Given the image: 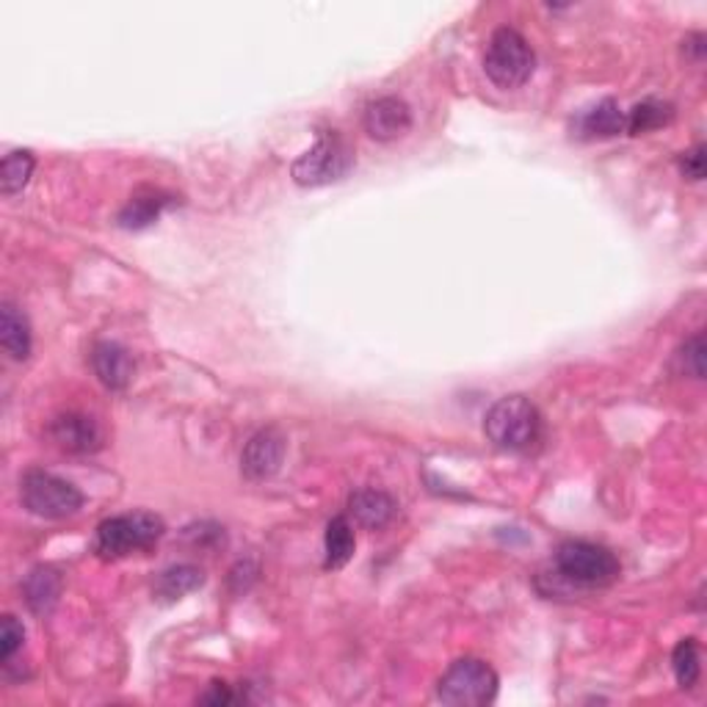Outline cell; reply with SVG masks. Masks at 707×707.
<instances>
[{"label": "cell", "instance_id": "obj_1", "mask_svg": "<svg viewBox=\"0 0 707 707\" xmlns=\"http://www.w3.org/2000/svg\"><path fill=\"white\" fill-rule=\"evenodd\" d=\"M483 431L495 448L525 454L537 448V442L542 440V415L525 395H506L487 412Z\"/></svg>", "mask_w": 707, "mask_h": 707}, {"label": "cell", "instance_id": "obj_2", "mask_svg": "<svg viewBox=\"0 0 707 707\" xmlns=\"http://www.w3.org/2000/svg\"><path fill=\"white\" fill-rule=\"evenodd\" d=\"M555 570L566 584L584 586V589H602L619 578L622 566L608 548L578 539V542L559 544Z\"/></svg>", "mask_w": 707, "mask_h": 707}, {"label": "cell", "instance_id": "obj_3", "mask_svg": "<svg viewBox=\"0 0 707 707\" xmlns=\"http://www.w3.org/2000/svg\"><path fill=\"white\" fill-rule=\"evenodd\" d=\"M483 70L495 86L519 88L537 70V56L519 31L498 28L483 53Z\"/></svg>", "mask_w": 707, "mask_h": 707}, {"label": "cell", "instance_id": "obj_4", "mask_svg": "<svg viewBox=\"0 0 707 707\" xmlns=\"http://www.w3.org/2000/svg\"><path fill=\"white\" fill-rule=\"evenodd\" d=\"M354 169V149L337 130L321 133L315 147L307 149L293 164L290 175L304 189H319V185L340 183L343 177Z\"/></svg>", "mask_w": 707, "mask_h": 707}, {"label": "cell", "instance_id": "obj_5", "mask_svg": "<svg viewBox=\"0 0 707 707\" xmlns=\"http://www.w3.org/2000/svg\"><path fill=\"white\" fill-rule=\"evenodd\" d=\"M164 519L153 512H133L100 523L95 550L103 559H124L130 553L147 550L164 537Z\"/></svg>", "mask_w": 707, "mask_h": 707}, {"label": "cell", "instance_id": "obj_6", "mask_svg": "<svg viewBox=\"0 0 707 707\" xmlns=\"http://www.w3.org/2000/svg\"><path fill=\"white\" fill-rule=\"evenodd\" d=\"M436 696L454 707H481L495 702L498 674L487 660L462 658L454 660L448 672L436 683Z\"/></svg>", "mask_w": 707, "mask_h": 707}, {"label": "cell", "instance_id": "obj_7", "mask_svg": "<svg viewBox=\"0 0 707 707\" xmlns=\"http://www.w3.org/2000/svg\"><path fill=\"white\" fill-rule=\"evenodd\" d=\"M20 495H23L25 508L31 514L45 519L72 517L83 506V495L75 483L45 470L25 472L23 483H20Z\"/></svg>", "mask_w": 707, "mask_h": 707}, {"label": "cell", "instance_id": "obj_8", "mask_svg": "<svg viewBox=\"0 0 707 707\" xmlns=\"http://www.w3.org/2000/svg\"><path fill=\"white\" fill-rule=\"evenodd\" d=\"M288 440L279 429H260L241 454V470L249 481H265L283 467Z\"/></svg>", "mask_w": 707, "mask_h": 707}, {"label": "cell", "instance_id": "obj_9", "mask_svg": "<svg viewBox=\"0 0 707 707\" xmlns=\"http://www.w3.org/2000/svg\"><path fill=\"white\" fill-rule=\"evenodd\" d=\"M50 440L67 454H95L103 445V431L95 418L81 412H67L50 423Z\"/></svg>", "mask_w": 707, "mask_h": 707}, {"label": "cell", "instance_id": "obj_10", "mask_svg": "<svg viewBox=\"0 0 707 707\" xmlns=\"http://www.w3.org/2000/svg\"><path fill=\"white\" fill-rule=\"evenodd\" d=\"M362 122H366L371 139H376V142H395V139L407 136L409 128H412V111L398 97H379V100H373L366 108Z\"/></svg>", "mask_w": 707, "mask_h": 707}, {"label": "cell", "instance_id": "obj_11", "mask_svg": "<svg viewBox=\"0 0 707 707\" xmlns=\"http://www.w3.org/2000/svg\"><path fill=\"white\" fill-rule=\"evenodd\" d=\"M92 368L108 390H124L133 382L136 362L124 346L113 340H100L92 348Z\"/></svg>", "mask_w": 707, "mask_h": 707}, {"label": "cell", "instance_id": "obj_12", "mask_svg": "<svg viewBox=\"0 0 707 707\" xmlns=\"http://www.w3.org/2000/svg\"><path fill=\"white\" fill-rule=\"evenodd\" d=\"M348 508H351V517L368 530L387 528V525L393 523L395 512H398L393 498L382 490L354 492V495L348 498Z\"/></svg>", "mask_w": 707, "mask_h": 707}, {"label": "cell", "instance_id": "obj_13", "mask_svg": "<svg viewBox=\"0 0 707 707\" xmlns=\"http://www.w3.org/2000/svg\"><path fill=\"white\" fill-rule=\"evenodd\" d=\"M575 133L580 139H613L625 133V113L613 100H602L575 119Z\"/></svg>", "mask_w": 707, "mask_h": 707}, {"label": "cell", "instance_id": "obj_14", "mask_svg": "<svg viewBox=\"0 0 707 707\" xmlns=\"http://www.w3.org/2000/svg\"><path fill=\"white\" fill-rule=\"evenodd\" d=\"M169 205L171 196L164 194V191H144V194L130 196V202L119 213V227H124V230H144L153 221H158L164 207Z\"/></svg>", "mask_w": 707, "mask_h": 707}, {"label": "cell", "instance_id": "obj_15", "mask_svg": "<svg viewBox=\"0 0 707 707\" xmlns=\"http://www.w3.org/2000/svg\"><path fill=\"white\" fill-rule=\"evenodd\" d=\"M0 346L12 360H28L31 354V324L14 304L0 310Z\"/></svg>", "mask_w": 707, "mask_h": 707}, {"label": "cell", "instance_id": "obj_16", "mask_svg": "<svg viewBox=\"0 0 707 707\" xmlns=\"http://www.w3.org/2000/svg\"><path fill=\"white\" fill-rule=\"evenodd\" d=\"M23 589H25V600H28L31 611L39 613V616H45V613L53 611L56 600H59L61 578L56 575L53 570H50V566H39V570L31 572Z\"/></svg>", "mask_w": 707, "mask_h": 707}, {"label": "cell", "instance_id": "obj_17", "mask_svg": "<svg viewBox=\"0 0 707 707\" xmlns=\"http://www.w3.org/2000/svg\"><path fill=\"white\" fill-rule=\"evenodd\" d=\"M205 584V575H202V570H196V566L191 564H177L171 566V570L160 572L158 584H155V595H158V600L164 602H175L180 600V597L191 595V591H196L200 586Z\"/></svg>", "mask_w": 707, "mask_h": 707}, {"label": "cell", "instance_id": "obj_18", "mask_svg": "<svg viewBox=\"0 0 707 707\" xmlns=\"http://www.w3.org/2000/svg\"><path fill=\"white\" fill-rule=\"evenodd\" d=\"M357 539H354V528L346 517H335L326 525V570H340L351 561Z\"/></svg>", "mask_w": 707, "mask_h": 707}, {"label": "cell", "instance_id": "obj_19", "mask_svg": "<svg viewBox=\"0 0 707 707\" xmlns=\"http://www.w3.org/2000/svg\"><path fill=\"white\" fill-rule=\"evenodd\" d=\"M34 166L36 160L31 149H12L3 158V166H0V191H3V196L20 194L28 185Z\"/></svg>", "mask_w": 707, "mask_h": 707}, {"label": "cell", "instance_id": "obj_20", "mask_svg": "<svg viewBox=\"0 0 707 707\" xmlns=\"http://www.w3.org/2000/svg\"><path fill=\"white\" fill-rule=\"evenodd\" d=\"M672 106L660 100H644L633 108L625 117V130H631L633 136H642V133H649V130L660 128L672 119Z\"/></svg>", "mask_w": 707, "mask_h": 707}, {"label": "cell", "instance_id": "obj_21", "mask_svg": "<svg viewBox=\"0 0 707 707\" xmlns=\"http://www.w3.org/2000/svg\"><path fill=\"white\" fill-rule=\"evenodd\" d=\"M672 667L680 688H694V685L699 683L702 663H699V647H696L694 638H683V642L678 644V649H674L672 655Z\"/></svg>", "mask_w": 707, "mask_h": 707}, {"label": "cell", "instance_id": "obj_22", "mask_svg": "<svg viewBox=\"0 0 707 707\" xmlns=\"http://www.w3.org/2000/svg\"><path fill=\"white\" fill-rule=\"evenodd\" d=\"M25 631L14 616H3V627H0V660L3 667L12 663V658L17 655V649L23 647Z\"/></svg>", "mask_w": 707, "mask_h": 707}, {"label": "cell", "instance_id": "obj_23", "mask_svg": "<svg viewBox=\"0 0 707 707\" xmlns=\"http://www.w3.org/2000/svg\"><path fill=\"white\" fill-rule=\"evenodd\" d=\"M683 362H685V371H688L694 379L705 376V340H702V335H694L688 343H685Z\"/></svg>", "mask_w": 707, "mask_h": 707}, {"label": "cell", "instance_id": "obj_24", "mask_svg": "<svg viewBox=\"0 0 707 707\" xmlns=\"http://www.w3.org/2000/svg\"><path fill=\"white\" fill-rule=\"evenodd\" d=\"M680 169H683V175L688 177V180H702V177H705V147L696 144L694 149L683 153V158H680Z\"/></svg>", "mask_w": 707, "mask_h": 707}, {"label": "cell", "instance_id": "obj_25", "mask_svg": "<svg viewBox=\"0 0 707 707\" xmlns=\"http://www.w3.org/2000/svg\"><path fill=\"white\" fill-rule=\"evenodd\" d=\"M200 702H205V705H232L236 694H232L225 683H213L211 691L200 696Z\"/></svg>", "mask_w": 707, "mask_h": 707}]
</instances>
